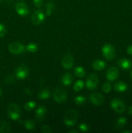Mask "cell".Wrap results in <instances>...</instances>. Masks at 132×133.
Instances as JSON below:
<instances>
[{
	"instance_id": "8",
	"label": "cell",
	"mask_w": 132,
	"mask_h": 133,
	"mask_svg": "<svg viewBox=\"0 0 132 133\" xmlns=\"http://www.w3.org/2000/svg\"><path fill=\"white\" fill-rule=\"evenodd\" d=\"M98 83V78L94 74H90L86 80V87L89 90H93L97 87Z\"/></svg>"
},
{
	"instance_id": "12",
	"label": "cell",
	"mask_w": 132,
	"mask_h": 133,
	"mask_svg": "<svg viewBox=\"0 0 132 133\" xmlns=\"http://www.w3.org/2000/svg\"><path fill=\"white\" fill-rule=\"evenodd\" d=\"M119 70L116 67H111L107 70L106 72V78L110 81L116 80L119 77Z\"/></svg>"
},
{
	"instance_id": "19",
	"label": "cell",
	"mask_w": 132,
	"mask_h": 133,
	"mask_svg": "<svg viewBox=\"0 0 132 133\" xmlns=\"http://www.w3.org/2000/svg\"><path fill=\"white\" fill-rule=\"evenodd\" d=\"M10 130V125L6 121L0 122V133L9 132Z\"/></svg>"
},
{
	"instance_id": "9",
	"label": "cell",
	"mask_w": 132,
	"mask_h": 133,
	"mask_svg": "<svg viewBox=\"0 0 132 133\" xmlns=\"http://www.w3.org/2000/svg\"><path fill=\"white\" fill-rule=\"evenodd\" d=\"M44 19H45V14H43V12L41 10H37L34 12L31 18V21L34 25H38L42 23Z\"/></svg>"
},
{
	"instance_id": "17",
	"label": "cell",
	"mask_w": 132,
	"mask_h": 133,
	"mask_svg": "<svg viewBox=\"0 0 132 133\" xmlns=\"http://www.w3.org/2000/svg\"><path fill=\"white\" fill-rule=\"evenodd\" d=\"M72 75L69 73H65L63 74L62 77V82L63 85L69 86L72 83Z\"/></svg>"
},
{
	"instance_id": "31",
	"label": "cell",
	"mask_w": 132,
	"mask_h": 133,
	"mask_svg": "<svg viewBox=\"0 0 132 133\" xmlns=\"http://www.w3.org/2000/svg\"><path fill=\"white\" fill-rule=\"evenodd\" d=\"M78 128L79 129H80V131L83 132H87L89 129V126H88L87 124H85V123H80V124L79 125Z\"/></svg>"
},
{
	"instance_id": "42",
	"label": "cell",
	"mask_w": 132,
	"mask_h": 133,
	"mask_svg": "<svg viewBox=\"0 0 132 133\" xmlns=\"http://www.w3.org/2000/svg\"><path fill=\"white\" fill-rule=\"evenodd\" d=\"M1 1V0H0V1Z\"/></svg>"
},
{
	"instance_id": "11",
	"label": "cell",
	"mask_w": 132,
	"mask_h": 133,
	"mask_svg": "<svg viewBox=\"0 0 132 133\" xmlns=\"http://www.w3.org/2000/svg\"><path fill=\"white\" fill-rule=\"evenodd\" d=\"M16 10L18 12L19 15L22 16H25L28 15V12H29V10L25 3L19 2L16 5Z\"/></svg>"
},
{
	"instance_id": "36",
	"label": "cell",
	"mask_w": 132,
	"mask_h": 133,
	"mask_svg": "<svg viewBox=\"0 0 132 133\" xmlns=\"http://www.w3.org/2000/svg\"><path fill=\"white\" fill-rule=\"evenodd\" d=\"M127 53L130 55H132V45H129L128 48H127Z\"/></svg>"
},
{
	"instance_id": "6",
	"label": "cell",
	"mask_w": 132,
	"mask_h": 133,
	"mask_svg": "<svg viewBox=\"0 0 132 133\" xmlns=\"http://www.w3.org/2000/svg\"><path fill=\"white\" fill-rule=\"evenodd\" d=\"M111 107L116 112L121 114L125 110V105L122 100L114 99L111 102Z\"/></svg>"
},
{
	"instance_id": "32",
	"label": "cell",
	"mask_w": 132,
	"mask_h": 133,
	"mask_svg": "<svg viewBox=\"0 0 132 133\" xmlns=\"http://www.w3.org/2000/svg\"><path fill=\"white\" fill-rule=\"evenodd\" d=\"M41 132L43 133H50L52 132V130L50 126L47 125H44L41 127Z\"/></svg>"
},
{
	"instance_id": "34",
	"label": "cell",
	"mask_w": 132,
	"mask_h": 133,
	"mask_svg": "<svg viewBox=\"0 0 132 133\" xmlns=\"http://www.w3.org/2000/svg\"><path fill=\"white\" fill-rule=\"evenodd\" d=\"M33 3L37 8L41 7L43 3V0H33Z\"/></svg>"
},
{
	"instance_id": "23",
	"label": "cell",
	"mask_w": 132,
	"mask_h": 133,
	"mask_svg": "<svg viewBox=\"0 0 132 133\" xmlns=\"http://www.w3.org/2000/svg\"><path fill=\"white\" fill-rule=\"evenodd\" d=\"M75 74L78 77H83L85 76V70L81 66H78L75 69Z\"/></svg>"
},
{
	"instance_id": "25",
	"label": "cell",
	"mask_w": 132,
	"mask_h": 133,
	"mask_svg": "<svg viewBox=\"0 0 132 133\" xmlns=\"http://www.w3.org/2000/svg\"><path fill=\"white\" fill-rule=\"evenodd\" d=\"M36 104L35 102L32 101H29L28 102L26 103L24 105V109H25L27 111H31V110H33L35 107H36Z\"/></svg>"
},
{
	"instance_id": "24",
	"label": "cell",
	"mask_w": 132,
	"mask_h": 133,
	"mask_svg": "<svg viewBox=\"0 0 132 133\" xmlns=\"http://www.w3.org/2000/svg\"><path fill=\"white\" fill-rule=\"evenodd\" d=\"M127 123V119L124 117H120L117 119L116 122V127L117 129H122L126 125Z\"/></svg>"
},
{
	"instance_id": "5",
	"label": "cell",
	"mask_w": 132,
	"mask_h": 133,
	"mask_svg": "<svg viewBox=\"0 0 132 133\" xmlns=\"http://www.w3.org/2000/svg\"><path fill=\"white\" fill-rule=\"evenodd\" d=\"M9 50L10 53L15 55L21 54L25 51V47L21 43L19 42H12L9 45Z\"/></svg>"
},
{
	"instance_id": "15",
	"label": "cell",
	"mask_w": 132,
	"mask_h": 133,
	"mask_svg": "<svg viewBox=\"0 0 132 133\" xmlns=\"http://www.w3.org/2000/svg\"><path fill=\"white\" fill-rule=\"evenodd\" d=\"M119 66L123 70H129L132 67V62L128 58H121L118 62Z\"/></svg>"
},
{
	"instance_id": "2",
	"label": "cell",
	"mask_w": 132,
	"mask_h": 133,
	"mask_svg": "<svg viewBox=\"0 0 132 133\" xmlns=\"http://www.w3.org/2000/svg\"><path fill=\"white\" fill-rule=\"evenodd\" d=\"M102 53L104 57L109 61L114 59L116 56L115 48L110 44H107L104 45L102 49Z\"/></svg>"
},
{
	"instance_id": "3",
	"label": "cell",
	"mask_w": 132,
	"mask_h": 133,
	"mask_svg": "<svg viewBox=\"0 0 132 133\" xmlns=\"http://www.w3.org/2000/svg\"><path fill=\"white\" fill-rule=\"evenodd\" d=\"M67 97V92L62 88H56L53 92V98L58 103H63Z\"/></svg>"
},
{
	"instance_id": "30",
	"label": "cell",
	"mask_w": 132,
	"mask_h": 133,
	"mask_svg": "<svg viewBox=\"0 0 132 133\" xmlns=\"http://www.w3.org/2000/svg\"><path fill=\"white\" fill-rule=\"evenodd\" d=\"M102 90L105 93H109L111 90V84L109 83H106L102 87Z\"/></svg>"
},
{
	"instance_id": "16",
	"label": "cell",
	"mask_w": 132,
	"mask_h": 133,
	"mask_svg": "<svg viewBox=\"0 0 132 133\" xmlns=\"http://www.w3.org/2000/svg\"><path fill=\"white\" fill-rule=\"evenodd\" d=\"M92 66L93 68L97 71H100V70L104 69L106 67V63L104 61L102 60H96L92 64Z\"/></svg>"
},
{
	"instance_id": "13",
	"label": "cell",
	"mask_w": 132,
	"mask_h": 133,
	"mask_svg": "<svg viewBox=\"0 0 132 133\" xmlns=\"http://www.w3.org/2000/svg\"><path fill=\"white\" fill-rule=\"evenodd\" d=\"M90 101L94 105H100L104 103V96L100 93H93L89 96Z\"/></svg>"
},
{
	"instance_id": "18",
	"label": "cell",
	"mask_w": 132,
	"mask_h": 133,
	"mask_svg": "<svg viewBox=\"0 0 132 133\" xmlns=\"http://www.w3.org/2000/svg\"><path fill=\"white\" fill-rule=\"evenodd\" d=\"M115 90L117 92H124L128 89V86L124 82H118L114 86Z\"/></svg>"
},
{
	"instance_id": "38",
	"label": "cell",
	"mask_w": 132,
	"mask_h": 133,
	"mask_svg": "<svg viewBox=\"0 0 132 133\" xmlns=\"http://www.w3.org/2000/svg\"><path fill=\"white\" fill-rule=\"evenodd\" d=\"M70 133H77V131H74V130H72V131H69Z\"/></svg>"
},
{
	"instance_id": "37",
	"label": "cell",
	"mask_w": 132,
	"mask_h": 133,
	"mask_svg": "<svg viewBox=\"0 0 132 133\" xmlns=\"http://www.w3.org/2000/svg\"><path fill=\"white\" fill-rule=\"evenodd\" d=\"M128 114H130V115L132 116V106L129 107V109H128Z\"/></svg>"
},
{
	"instance_id": "40",
	"label": "cell",
	"mask_w": 132,
	"mask_h": 133,
	"mask_svg": "<svg viewBox=\"0 0 132 133\" xmlns=\"http://www.w3.org/2000/svg\"><path fill=\"white\" fill-rule=\"evenodd\" d=\"M1 96V88H0V96Z\"/></svg>"
},
{
	"instance_id": "10",
	"label": "cell",
	"mask_w": 132,
	"mask_h": 133,
	"mask_svg": "<svg viewBox=\"0 0 132 133\" xmlns=\"http://www.w3.org/2000/svg\"><path fill=\"white\" fill-rule=\"evenodd\" d=\"M28 69L27 66L23 64L19 66L16 70V77L18 79H24L28 76Z\"/></svg>"
},
{
	"instance_id": "35",
	"label": "cell",
	"mask_w": 132,
	"mask_h": 133,
	"mask_svg": "<svg viewBox=\"0 0 132 133\" xmlns=\"http://www.w3.org/2000/svg\"><path fill=\"white\" fill-rule=\"evenodd\" d=\"M23 92H24L26 94L29 95V96H32V95L33 94V92L32 91V90L30 89V88H28V87L25 88L24 89H23Z\"/></svg>"
},
{
	"instance_id": "20",
	"label": "cell",
	"mask_w": 132,
	"mask_h": 133,
	"mask_svg": "<svg viewBox=\"0 0 132 133\" xmlns=\"http://www.w3.org/2000/svg\"><path fill=\"white\" fill-rule=\"evenodd\" d=\"M54 9V3L51 1H49L46 4V15L47 16L51 15L53 14Z\"/></svg>"
},
{
	"instance_id": "7",
	"label": "cell",
	"mask_w": 132,
	"mask_h": 133,
	"mask_svg": "<svg viewBox=\"0 0 132 133\" xmlns=\"http://www.w3.org/2000/svg\"><path fill=\"white\" fill-rule=\"evenodd\" d=\"M62 64L66 70L72 68L74 65V58L71 53H67L63 56L62 59Z\"/></svg>"
},
{
	"instance_id": "22",
	"label": "cell",
	"mask_w": 132,
	"mask_h": 133,
	"mask_svg": "<svg viewBox=\"0 0 132 133\" xmlns=\"http://www.w3.org/2000/svg\"><path fill=\"white\" fill-rule=\"evenodd\" d=\"M24 125L26 129L28 130V131L34 130L35 129V127H36L35 122L33 120H32V119H27V120H26L25 122Z\"/></svg>"
},
{
	"instance_id": "28",
	"label": "cell",
	"mask_w": 132,
	"mask_h": 133,
	"mask_svg": "<svg viewBox=\"0 0 132 133\" xmlns=\"http://www.w3.org/2000/svg\"><path fill=\"white\" fill-rule=\"evenodd\" d=\"M16 78L14 75L12 74H9V75H6L5 77V83L6 84H12V83H15Z\"/></svg>"
},
{
	"instance_id": "29",
	"label": "cell",
	"mask_w": 132,
	"mask_h": 133,
	"mask_svg": "<svg viewBox=\"0 0 132 133\" xmlns=\"http://www.w3.org/2000/svg\"><path fill=\"white\" fill-rule=\"evenodd\" d=\"M85 97H84V96H76V97L75 98V102L76 105H82L85 103Z\"/></svg>"
},
{
	"instance_id": "26",
	"label": "cell",
	"mask_w": 132,
	"mask_h": 133,
	"mask_svg": "<svg viewBox=\"0 0 132 133\" xmlns=\"http://www.w3.org/2000/svg\"><path fill=\"white\" fill-rule=\"evenodd\" d=\"M38 49V45L34 43H30L26 46V49L31 53H35L37 51Z\"/></svg>"
},
{
	"instance_id": "21",
	"label": "cell",
	"mask_w": 132,
	"mask_h": 133,
	"mask_svg": "<svg viewBox=\"0 0 132 133\" xmlns=\"http://www.w3.org/2000/svg\"><path fill=\"white\" fill-rule=\"evenodd\" d=\"M50 96V92L47 88H43L38 93V97L41 99H47Z\"/></svg>"
},
{
	"instance_id": "4",
	"label": "cell",
	"mask_w": 132,
	"mask_h": 133,
	"mask_svg": "<svg viewBox=\"0 0 132 133\" xmlns=\"http://www.w3.org/2000/svg\"><path fill=\"white\" fill-rule=\"evenodd\" d=\"M8 114L12 120H18L20 117V109L16 103H11L8 107Z\"/></svg>"
},
{
	"instance_id": "1",
	"label": "cell",
	"mask_w": 132,
	"mask_h": 133,
	"mask_svg": "<svg viewBox=\"0 0 132 133\" xmlns=\"http://www.w3.org/2000/svg\"><path fill=\"white\" fill-rule=\"evenodd\" d=\"M78 119V113L75 110H69L65 114L63 122L68 127H72Z\"/></svg>"
},
{
	"instance_id": "41",
	"label": "cell",
	"mask_w": 132,
	"mask_h": 133,
	"mask_svg": "<svg viewBox=\"0 0 132 133\" xmlns=\"http://www.w3.org/2000/svg\"><path fill=\"white\" fill-rule=\"evenodd\" d=\"M131 79H132V71H131Z\"/></svg>"
},
{
	"instance_id": "27",
	"label": "cell",
	"mask_w": 132,
	"mask_h": 133,
	"mask_svg": "<svg viewBox=\"0 0 132 133\" xmlns=\"http://www.w3.org/2000/svg\"><path fill=\"white\" fill-rule=\"evenodd\" d=\"M84 87V83L83 82V81L78 80L75 83V85H74V90H75L76 92H79L80 90H81Z\"/></svg>"
},
{
	"instance_id": "39",
	"label": "cell",
	"mask_w": 132,
	"mask_h": 133,
	"mask_svg": "<svg viewBox=\"0 0 132 133\" xmlns=\"http://www.w3.org/2000/svg\"><path fill=\"white\" fill-rule=\"evenodd\" d=\"M124 132V133H130L131 132H130V131H124V132Z\"/></svg>"
},
{
	"instance_id": "33",
	"label": "cell",
	"mask_w": 132,
	"mask_h": 133,
	"mask_svg": "<svg viewBox=\"0 0 132 133\" xmlns=\"http://www.w3.org/2000/svg\"><path fill=\"white\" fill-rule=\"evenodd\" d=\"M5 34H6V28L2 23H0V37H3Z\"/></svg>"
},
{
	"instance_id": "14",
	"label": "cell",
	"mask_w": 132,
	"mask_h": 133,
	"mask_svg": "<svg viewBox=\"0 0 132 133\" xmlns=\"http://www.w3.org/2000/svg\"><path fill=\"white\" fill-rule=\"evenodd\" d=\"M47 109L45 106L39 107L36 112V118L38 121H43L46 118Z\"/></svg>"
}]
</instances>
